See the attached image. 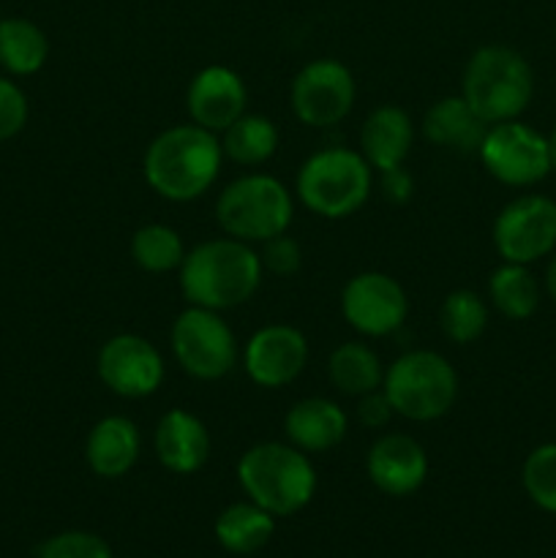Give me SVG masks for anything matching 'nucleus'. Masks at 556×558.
I'll list each match as a JSON object with an SVG mask.
<instances>
[{
	"mask_svg": "<svg viewBox=\"0 0 556 558\" xmlns=\"http://www.w3.org/2000/svg\"><path fill=\"white\" fill-rule=\"evenodd\" d=\"M223 163L221 140L196 123L169 125L147 145L142 174L167 202H194L218 180Z\"/></svg>",
	"mask_w": 556,
	"mask_h": 558,
	"instance_id": "1",
	"label": "nucleus"
},
{
	"mask_svg": "<svg viewBox=\"0 0 556 558\" xmlns=\"http://www.w3.org/2000/svg\"><path fill=\"white\" fill-rule=\"evenodd\" d=\"M178 272L185 303L218 314L249 303L259 292L265 276L259 251L234 238H216L194 245Z\"/></svg>",
	"mask_w": 556,
	"mask_h": 558,
	"instance_id": "2",
	"label": "nucleus"
},
{
	"mask_svg": "<svg viewBox=\"0 0 556 558\" xmlns=\"http://www.w3.org/2000/svg\"><path fill=\"white\" fill-rule=\"evenodd\" d=\"M461 96L485 125L518 120L534 98V71L518 49L485 44L463 65Z\"/></svg>",
	"mask_w": 556,
	"mask_h": 558,
	"instance_id": "3",
	"label": "nucleus"
},
{
	"mask_svg": "<svg viewBox=\"0 0 556 558\" xmlns=\"http://www.w3.org/2000/svg\"><path fill=\"white\" fill-rule=\"evenodd\" d=\"M238 483L273 518H289L314 499L316 469L289 441H259L240 456Z\"/></svg>",
	"mask_w": 556,
	"mask_h": 558,
	"instance_id": "4",
	"label": "nucleus"
},
{
	"mask_svg": "<svg viewBox=\"0 0 556 558\" xmlns=\"http://www.w3.org/2000/svg\"><path fill=\"white\" fill-rule=\"evenodd\" d=\"M374 191V169L352 147H325L311 153L294 178L300 205L327 221L354 216Z\"/></svg>",
	"mask_w": 556,
	"mask_h": 558,
	"instance_id": "5",
	"label": "nucleus"
},
{
	"mask_svg": "<svg viewBox=\"0 0 556 558\" xmlns=\"http://www.w3.org/2000/svg\"><path fill=\"white\" fill-rule=\"evenodd\" d=\"M382 392L396 417L434 423L450 414L458 401V374L450 360L431 349H412L385 371Z\"/></svg>",
	"mask_w": 556,
	"mask_h": 558,
	"instance_id": "6",
	"label": "nucleus"
},
{
	"mask_svg": "<svg viewBox=\"0 0 556 558\" xmlns=\"http://www.w3.org/2000/svg\"><path fill=\"white\" fill-rule=\"evenodd\" d=\"M294 196L273 174H243L216 199V221L227 238L240 243H265L292 227Z\"/></svg>",
	"mask_w": 556,
	"mask_h": 558,
	"instance_id": "7",
	"label": "nucleus"
},
{
	"mask_svg": "<svg viewBox=\"0 0 556 558\" xmlns=\"http://www.w3.org/2000/svg\"><path fill=\"white\" fill-rule=\"evenodd\" d=\"M174 360L189 376L200 381H218L232 374L240 349L232 327L218 311L189 305L180 311L169 330Z\"/></svg>",
	"mask_w": 556,
	"mask_h": 558,
	"instance_id": "8",
	"label": "nucleus"
},
{
	"mask_svg": "<svg viewBox=\"0 0 556 558\" xmlns=\"http://www.w3.org/2000/svg\"><path fill=\"white\" fill-rule=\"evenodd\" d=\"M478 158L491 178L510 189H532L551 174L548 136L521 118L488 125Z\"/></svg>",
	"mask_w": 556,
	"mask_h": 558,
	"instance_id": "9",
	"label": "nucleus"
},
{
	"mask_svg": "<svg viewBox=\"0 0 556 558\" xmlns=\"http://www.w3.org/2000/svg\"><path fill=\"white\" fill-rule=\"evenodd\" d=\"M358 101V82L352 71L336 58H316L294 74L289 87V107L309 129H330L349 118Z\"/></svg>",
	"mask_w": 556,
	"mask_h": 558,
	"instance_id": "10",
	"label": "nucleus"
},
{
	"mask_svg": "<svg viewBox=\"0 0 556 558\" xmlns=\"http://www.w3.org/2000/svg\"><path fill=\"white\" fill-rule=\"evenodd\" d=\"M496 254L501 262L534 265L556 251V202L545 194H521L494 218Z\"/></svg>",
	"mask_w": 556,
	"mask_h": 558,
	"instance_id": "11",
	"label": "nucleus"
},
{
	"mask_svg": "<svg viewBox=\"0 0 556 558\" xmlns=\"http://www.w3.org/2000/svg\"><path fill=\"white\" fill-rule=\"evenodd\" d=\"M343 322L365 338H385L401 330L409 316V298L401 283L379 270L358 272L341 289Z\"/></svg>",
	"mask_w": 556,
	"mask_h": 558,
	"instance_id": "12",
	"label": "nucleus"
},
{
	"mask_svg": "<svg viewBox=\"0 0 556 558\" xmlns=\"http://www.w3.org/2000/svg\"><path fill=\"white\" fill-rule=\"evenodd\" d=\"M96 374L109 392L136 401L158 392L167 376V363L153 341L136 332H120L98 349Z\"/></svg>",
	"mask_w": 556,
	"mask_h": 558,
	"instance_id": "13",
	"label": "nucleus"
},
{
	"mask_svg": "<svg viewBox=\"0 0 556 558\" xmlns=\"http://www.w3.org/2000/svg\"><path fill=\"white\" fill-rule=\"evenodd\" d=\"M309 341L303 332L283 322L259 327L245 341L240 360L243 371L262 390H278L298 379L309 365Z\"/></svg>",
	"mask_w": 556,
	"mask_h": 558,
	"instance_id": "14",
	"label": "nucleus"
},
{
	"mask_svg": "<svg viewBox=\"0 0 556 558\" xmlns=\"http://www.w3.org/2000/svg\"><path fill=\"white\" fill-rule=\"evenodd\" d=\"M249 107V90L243 76L221 63L205 65L194 74L185 90V109L191 123L200 129L223 134L238 118H243Z\"/></svg>",
	"mask_w": 556,
	"mask_h": 558,
	"instance_id": "15",
	"label": "nucleus"
},
{
	"mask_svg": "<svg viewBox=\"0 0 556 558\" xmlns=\"http://www.w3.org/2000/svg\"><path fill=\"white\" fill-rule=\"evenodd\" d=\"M365 472L376 490L403 499L428 480V456L423 445L407 434H382L365 456Z\"/></svg>",
	"mask_w": 556,
	"mask_h": 558,
	"instance_id": "16",
	"label": "nucleus"
},
{
	"mask_svg": "<svg viewBox=\"0 0 556 558\" xmlns=\"http://www.w3.org/2000/svg\"><path fill=\"white\" fill-rule=\"evenodd\" d=\"M153 450H156L158 463L167 472L189 477L205 469L210 458L213 439L207 425L189 409H169L156 425L153 434Z\"/></svg>",
	"mask_w": 556,
	"mask_h": 558,
	"instance_id": "17",
	"label": "nucleus"
},
{
	"mask_svg": "<svg viewBox=\"0 0 556 558\" xmlns=\"http://www.w3.org/2000/svg\"><path fill=\"white\" fill-rule=\"evenodd\" d=\"M142 452V434L125 414H107L85 439V461L101 480H120L134 469Z\"/></svg>",
	"mask_w": 556,
	"mask_h": 558,
	"instance_id": "18",
	"label": "nucleus"
},
{
	"mask_svg": "<svg viewBox=\"0 0 556 558\" xmlns=\"http://www.w3.org/2000/svg\"><path fill=\"white\" fill-rule=\"evenodd\" d=\"M414 145V123L398 104H382L371 109L360 129V153L376 174L403 167Z\"/></svg>",
	"mask_w": 556,
	"mask_h": 558,
	"instance_id": "19",
	"label": "nucleus"
},
{
	"mask_svg": "<svg viewBox=\"0 0 556 558\" xmlns=\"http://www.w3.org/2000/svg\"><path fill=\"white\" fill-rule=\"evenodd\" d=\"M349 430V417L336 401L322 396L303 398V401L292 403L283 417V434L287 441L305 456H316V452H327L343 441Z\"/></svg>",
	"mask_w": 556,
	"mask_h": 558,
	"instance_id": "20",
	"label": "nucleus"
},
{
	"mask_svg": "<svg viewBox=\"0 0 556 558\" xmlns=\"http://www.w3.org/2000/svg\"><path fill=\"white\" fill-rule=\"evenodd\" d=\"M425 140L436 147L458 153H478L480 142H483L488 125L472 112L463 96H445L423 114L420 123Z\"/></svg>",
	"mask_w": 556,
	"mask_h": 558,
	"instance_id": "21",
	"label": "nucleus"
},
{
	"mask_svg": "<svg viewBox=\"0 0 556 558\" xmlns=\"http://www.w3.org/2000/svg\"><path fill=\"white\" fill-rule=\"evenodd\" d=\"M327 376L333 387L349 398L368 396V392L382 390L385 381V365L379 354L363 341H347L336 347L327 357Z\"/></svg>",
	"mask_w": 556,
	"mask_h": 558,
	"instance_id": "22",
	"label": "nucleus"
},
{
	"mask_svg": "<svg viewBox=\"0 0 556 558\" xmlns=\"http://www.w3.org/2000/svg\"><path fill=\"white\" fill-rule=\"evenodd\" d=\"M216 539L223 550L238 556L256 554L270 543L276 532V518L267 510H262L254 501H234L221 515L216 518Z\"/></svg>",
	"mask_w": 556,
	"mask_h": 558,
	"instance_id": "23",
	"label": "nucleus"
},
{
	"mask_svg": "<svg viewBox=\"0 0 556 558\" xmlns=\"http://www.w3.org/2000/svg\"><path fill=\"white\" fill-rule=\"evenodd\" d=\"M49 58V38L27 16L0 20V69L11 76H33Z\"/></svg>",
	"mask_w": 556,
	"mask_h": 558,
	"instance_id": "24",
	"label": "nucleus"
},
{
	"mask_svg": "<svg viewBox=\"0 0 556 558\" xmlns=\"http://www.w3.org/2000/svg\"><path fill=\"white\" fill-rule=\"evenodd\" d=\"M488 300L505 319L527 322L537 314L543 289L529 265L501 262L488 278Z\"/></svg>",
	"mask_w": 556,
	"mask_h": 558,
	"instance_id": "25",
	"label": "nucleus"
},
{
	"mask_svg": "<svg viewBox=\"0 0 556 558\" xmlns=\"http://www.w3.org/2000/svg\"><path fill=\"white\" fill-rule=\"evenodd\" d=\"M218 140H221L223 158L238 167H262L278 150V129L267 114L245 112L223 134H218Z\"/></svg>",
	"mask_w": 556,
	"mask_h": 558,
	"instance_id": "26",
	"label": "nucleus"
},
{
	"mask_svg": "<svg viewBox=\"0 0 556 558\" xmlns=\"http://www.w3.org/2000/svg\"><path fill=\"white\" fill-rule=\"evenodd\" d=\"M131 259L140 270L153 272V276H164V272L180 270L185 259V243L180 238L178 229L167 227V223H145L131 234Z\"/></svg>",
	"mask_w": 556,
	"mask_h": 558,
	"instance_id": "27",
	"label": "nucleus"
},
{
	"mask_svg": "<svg viewBox=\"0 0 556 558\" xmlns=\"http://www.w3.org/2000/svg\"><path fill=\"white\" fill-rule=\"evenodd\" d=\"M439 327L447 341L469 347L488 327V303L472 289H456L442 300Z\"/></svg>",
	"mask_w": 556,
	"mask_h": 558,
	"instance_id": "28",
	"label": "nucleus"
},
{
	"mask_svg": "<svg viewBox=\"0 0 556 558\" xmlns=\"http://www.w3.org/2000/svg\"><path fill=\"white\" fill-rule=\"evenodd\" d=\"M521 483L540 510L556 515V441L540 445L529 452L521 469Z\"/></svg>",
	"mask_w": 556,
	"mask_h": 558,
	"instance_id": "29",
	"label": "nucleus"
},
{
	"mask_svg": "<svg viewBox=\"0 0 556 558\" xmlns=\"http://www.w3.org/2000/svg\"><path fill=\"white\" fill-rule=\"evenodd\" d=\"M36 558H112V548L98 534L60 532L38 545Z\"/></svg>",
	"mask_w": 556,
	"mask_h": 558,
	"instance_id": "30",
	"label": "nucleus"
},
{
	"mask_svg": "<svg viewBox=\"0 0 556 558\" xmlns=\"http://www.w3.org/2000/svg\"><path fill=\"white\" fill-rule=\"evenodd\" d=\"M27 118H31V104H27L25 90L9 76H0V142L22 134Z\"/></svg>",
	"mask_w": 556,
	"mask_h": 558,
	"instance_id": "31",
	"label": "nucleus"
},
{
	"mask_svg": "<svg viewBox=\"0 0 556 558\" xmlns=\"http://www.w3.org/2000/svg\"><path fill=\"white\" fill-rule=\"evenodd\" d=\"M262 270L273 272L278 278H292L294 272L303 267V248L294 238H289L287 232L276 234V238L265 240L259 251Z\"/></svg>",
	"mask_w": 556,
	"mask_h": 558,
	"instance_id": "32",
	"label": "nucleus"
},
{
	"mask_svg": "<svg viewBox=\"0 0 556 558\" xmlns=\"http://www.w3.org/2000/svg\"><path fill=\"white\" fill-rule=\"evenodd\" d=\"M392 417H396V412H392L390 401H387V396L382 390H374L368 392V396L358 398V420L365 428L382 430Z\"/></svg>",
	"mask_w": 556,
	"mask_h": 558,
	"instance_id": "33",
	"label": "nucleus"
},
{
	"mask_svg": "<svg viewBox=\"0 0 556 558\" xmlns=\"http://www.w3.org/2000/svg\"><path fill=\"white\" fill-rule=\"evenodd\" d=\"M379 189L387 202H392V205H407L414 194V180L407 169L396 167L387 169V172H379Z\"/></svg>",
	"mask_w": 556,
	"mask_h": 558,
	"instance_id": "34",
	"label": "nucleus"
},
{
	"mask_svg": "<svg viewBox=\"0 0 556 558\" xmlns=\"http://www.w3.org/2000/svg\"><path fill=\"white\" fill-rule=\"evenodd\" d=\"M543 287H545V294H548V298L556 303V251L551 254L548 267H545V283H543Z\"/></svg>",
	"mask_w": 556,
	"mask_h": 558,
	"instance_id": "35",
	"label": "nucleus"
},
{
	"mask_svg": "<svg viewBox=\"0 0 556 558\" xmlns=\"http://www.w3.org/2000/svg\"><path fill=\"white\" fill-rule=\"evenodd\" d=\"M548 156H551V172L556 174V125L548 134Z\"/></svg>",
	"mask_w": 556,
	"mask_h": 558,
	"instance_id": "36",
	"label": "nucleus"
}]
</instances>
